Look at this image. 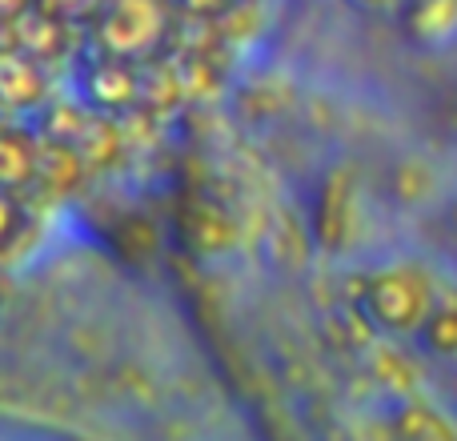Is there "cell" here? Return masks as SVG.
Here are the masks:
<instances>
[{
	"label": "cell",
	"instance_id": "cell-8",
	"mask_svg": "<svg viewBox=\"0 0 457 441\" xmlns=\"http://www.w3.org/2000/svg\"><path fill=\"white\" fill-rule=\"evenodd\" d=\"M85 177V157H80L77 145L69 141H45L40 145V157H37V185L53 197H69L72 189L80 185Z\"/></svg>",
	"mask_w": 457,
	"mask_h": 441
},
{
	"label": "cell",
	"instance_id": "cell-16",
	"mask_svg": "<svg viewBox=\"0 0 457 441\" xmlns=\"http://www.w3.org/2000/svg\"><path fill=\"white\" fill-rule=\"evenodd\" d=\"M177 4H181L189 16H221V12H228L233 0H177Z\"/></svg>",
	"mask_w": 457,
	"mask_h": 441
},
{
	"label": "cell",
	"instance_id": "cell-5",
	"mask_svg": "<svg viewBox=\"0 0 457 441\" xmlns=\"http://www.w3.org/2000/svg\"><path fill=\"white\" fill-rule=\"evenodd\" d=\"M402 29L418 48H450L457 40V0H402Z\"/></svg>",
	"mask_w": 457,
	"mask_h": 441
},
{
	"label": "cell",
	"instance_id": "cell-7",
	"mask_svg": "<svg viewBox=\"0 0 457 441\" xmlns=\"http://www.w3.org/2000/svg\"><path fill=\"white\" fill-rule=\"evenodd\" d=\"M40 141L16 125H0V189L21 193L37 185Z\"/></svg>",
	"mask_w": 457,
	"mask_h": 441
},
{
	"label": "cell",
	"instance_id": "cell-12",
	"mask_svg": "<svg viewBox=\"0 0 457 441\" xmlns=\"http://www.w3.org/2000/svg\"><path fill=\"white\" fill-rule=\"evenodd\" d=\"M189 233H193V245L201 253H225L233 249L237 241V229H233V217L217 205H197L193 209V220H189Z\"/></svg>",
	"mask_w": 457,
	"mask_h": 441
},
{
	"label": "cell",
	"instance_id": "cell-18",
	"mask_svg": "<svg viewBox=\"0 0 457 441\" xmlns=\"http://www.w3.org/2000/svg\"><path fill=\"white\" fill-rule=\"evenodd\" d=\"M450 225H453V233H457V205L450 209Z\"/></svg>",
	"mask_w": 457,
	"mask_h": 441
},
{
	"label": "cell",
	"instance_id": "cell-10",
	"mask_svg": "<svg viewBox=\"0 0 457 441\" xmlns=\"http://www.w3.org/2000/svg\"><path fill=\"white\" fill-rule=\"evenodd\" d=\"M397 437H413V441H445V437H457V421L450 418L445 410H437L434 402H421L418 394L405 397V405L397 410V418L389 421Z\"/></svg>",
	"mask_w": 457,
	"mask_h": 441
},
{
	"label": "cell",
	"instance_id": "cell-4",
	"mask_svg": "<svg viewBox=\"0 0 457 441\" xmlns=\"http://www.w3.org/2000/svg\"><path fill=\"white\" fill-rule=\"evenodd\" d=\"M141 96V77L133 61L117 56H96L80 77V101L93 117H125Z\"/></svg>",
	"mask_w": 457,
	"mask_h": 441
},
{
	"label": "cell",
	"instance_id": "cell-13",
	"mask_svg": "<svg viewBox=\"0 0 457 441\" xmlns=\"http://www.w3.org/2000/svg\"><path fill=\"white\" fill-rule=\"evenodd\" d=\"M389 193H394L402 205H421V201L434 193V173L421 161H402V165L389 173Z\"/></svg>",
	"mask_w": 457,
	"mask_h": 441
},
{
	"label": "cell",
	"instance_id": "cell-2",
	"mask_svg": "<svg viewBox=\"0 0 457 441\" xmlns=\"http://www.w3.org/2000/svg\"><path fill=\"white\" fill-rule=\"evenodd\" d=\"M173 29L169 0H104L93 16V40L101 56L117 61H153Z\"/></svg>",
	"mask_w": 457,
	"mask_h": 441
},
{
	"label": "cell",
	"instance_id": "cell-6",
	"mask_svg": "<svg viewBox=\"0 0 457 441\" xmlns=\"http://www.w3.org/2000/svg\"><path fill=\"white\" fill-rule=\"evenodd\" d=\"M45 101V72L29 53H0V104L8 112H32Z\"/></svg>",
	"mask_w": 457,
	"mask_h": 441
},
{
	"label": "cell",
	"instance_id": "cell-3",
	"mask_svg": "<svg viewBox=\"0 0 457 441\" xmlns=\"http://www.w3.org/2000/svg\"><path fill=\"white\" fill-rule=\"evenodd\" d=\"M361 233V193L357 173L349 165H337L325 173L321 193L313 209V245L321 253H345Z\"/></svg>",
	"mask_w": 457,
	"mask_h": 441
},
{
	"label": "cell",
	"instance_id": "cell-14",
	"mask_svg": "<svg viewBox=\"0 0 457 441\" xmlns=\"http://www.w3.org/2000/svg\"><path fill=\"white\" fill-rule=\"evenodd\" d=\"M101 4L104 0H32V8H37L40 16H48V21H56V24L93 21Z\"/></svg>",
	"mask_w": 457,
	"mask_h": 441
},
{
	"label": "cell",
	"instance_id": "cell-15",
	"mask_svg": "<svg viewBox=\"0 0 457 441\" xmlns=\"http://www.w3.org/2000/svg\"><path fill=\"white\" fill-rule=\"evenodd\" d=\"M24 229V213L21 205H16V197L8 189H0V249L4 245H12V237Z\"/></svg>",
	"mask_w": 457,
	"mask_h": 441
},
{
	"label": "cell",
	"instance_id": "cell-17",
	"mask_svg": "<svg viewBox=\"0 0 457 441\" xmlns=\"http://www.w3.org/2000/svg\"><path fill=\"white\" fill-rule=\"evenodd\" d=\"M357 12H389V8H402V0H345Z\"/></svg>",
	"mask_w": 457,
	"mask_h": 441
},
{
	"label": "cell",
	"instance_id": "cell-1",
	"mask_svg": "<svg viewBox=\"0 0 457 441\" xmlns=\"http://www.w3.org/2000/svg\"><path fill=\"white\" fill-rule=\"evenodd\" d=\"M437 285L429 269L413 265V261H394L373 273L361 277V293H357V313L370 321L378 337H418L426 325L429 309H434Z\"/></svg>",
	"mask_w": 457,
	"mask_h": 441
},
{
	"label": "cell",
	"instance_id": "cell-11",
	"mask_svg": "<svg viewBox=\"0 0 457 441\" xmlns=\"http://www.w3.org/2000/svg\"><path fill=\"white\" fill-rule=\"evenodd\" d=\"M418 341L426 354L442 357V362H457V289H437L434 309L418 329Z\"/></svg>",
	"mask_w": 457,
	"mask_h": 441
},
{
	"label": "cell",
	"instance_id": "cell-9",
	"mask_svg": "<svg viewBox=\"0 0 457 441\" xmlns=\"http://www.w3.org/2000/svg\"><path fill=\"white\" fill-rule=\"evenodd\" d=\"M370 373L378 378V386L381 389H389L394 397H413L418 394V386H421V373H418V365H413V357L405 354L402 345H397V337H381V341H373V349H370Z\"/></svg>",
	"mask_w": 457,
	"mask_h": 441
}]
</instances>
